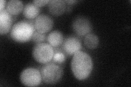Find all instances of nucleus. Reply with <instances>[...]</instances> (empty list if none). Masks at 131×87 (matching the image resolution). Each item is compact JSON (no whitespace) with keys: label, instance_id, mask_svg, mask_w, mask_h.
Returning a JSON list of instances; mask_svg holds the SVG:
<instances>
[{"label":"nucleus","instance_id":"2eb2a0df","mask_svg":"<svg viewBox=\"0 0 131 87\" xmlns=\"http://www.w3.org/2000/svg\"><path fill=\"white\" fill-rule=\"evenodd\" d=\"M52 60L56 64H62L66 60V55L62 49L55 48Z\"/></svg>","mask_w":131,"mask_h":87},{"label":"nucleus","instance_id":"39448f33","mask_svg":"<svg viewBox=\"0 0 131 87\" xmlns=\"http://www.w3.org/2000/svg\"><path fill=\"white\" fill-rule=\"evenodd\" d=\"M20 81L24 85L36 86L40 84L42 76L38 70L33 68H28L24 70L20 74Z\"/></svg>","mask_w":131,"mask_h":87},{"label":"nucleus","instance_id":"4468645a","mask_svg":"<svg viewBox=\"0 0 131 87\" xmlns=\"http://www.w3.org/2000/svg\"><path fill=\"white\" fill-rule=\"evenodd\" d=\"M84 43L85 46L89 49H95L99 44V38L97 35L93 33H89L85 35Z\"/></svg>","mask_w":131,"mask_h":87},{"label":"nucleus","instance_id":"dca6fc26","mask_svg":"<svg viewBox=\"0 0 131 87\" xmlns=\"http://www.w3.org/2000/svg\"><path fill=\"white\" fill-rule=\"evenodd\" d=\"M46 35L44 33H42L38 31H35L32 35L31 39L35 43H44V41L46 40Z\"/></svg>","mask_w":131,"mask_h":87},{"label":"nucleus","instance_id":"7ed1b4c3","mask_svg":"<svg viewBox=\"0 0 131 87\" xmlns=\"http://www.w3.org/2000/svg\"><path fill=\"white\" fill-rule=\"evenodd\" d=\"M42 80L48 84H54L59 82L63 74L62 68L54 62L44 64L40 69Z\"/></svg>","mask_w":131,"mask_h":87},{"label":"nucleus","instance_id":"9d476101","mask_svg":"<svg viewBox=\"0 0 131 87\" xmlns=\"http://www.w3.org/2000/svg\"><path fill=\"white\" fill-rule=\"evenodd\" d=\"M66 3L63 0H51L48 3L49 11L53 15H62L66 10Z\"/></svg>","mask_w":131,"mask_h":87},{"label":"nucleus","instance_id":"9b49d317","mask_svg":"<svg viewBox=\"0 0 131 87\" xmlns=\"http://www.w3.org/2000/svg\"><path fill=\"white\" fill-rule=\"evenodd\" d=\"M64 38L62 33L59 31H53L48 35L47 41L52 47L56 48L62 45Z\"/></svg>","mask_w":131,"mask_h":87},{"label":"nucleus","instance_id":"423d86ee","mask_svg":"<svg viewBox=\"0 0 131 87\" xmlns=\"http://www.w3.org/2000/svg\"><path fill=\"white\" fill-rule=\"evenodd\" d=\"M72 28L77 35L85 36L92 31V25L88 18L79 16L74 19Z\"/></svg>","mask_w":131,"mask_h":87},{"label":"nucleus","instance_id":"f3484780","mask_svg":"<svg viewBox=\"0 0 131 87\" xmlns=\"http://www.w3.org/2000/svg\"><path fill=\"white\" fill-rule=\"evenodd\" d=\"M49 1H49V0H35L32 2V3H34L37 7H40L47 5L49 3Z\"/></svg>","mask_w":131,"mask_h":87},{"label":"nucleus","instance_id":"6ab92c4d","mask_svg":"<svg viewBox=\"0 0 131 87\" xmlns=\"http://www.w3.org/2000/svg\"><path fill=\"white\" fill-rule=\"evenodd\" d=\"M77 2V1H76V0H68V1H65V2L68 3V5H73V3H75Z\"/></svg>","mask_w":131,"mask_h":87},{"label":"nucleus","instance_id":"f03ea898","mask_svg":"<svg viewBox=\"0 0 131 87\" xmlns=\"http://www.w3.org/2000/svg\"><path fill=\"white\" fill-rule=\"evenodd\" d=\"M35 31L34 21H20L12 26L10 35L13 40L19 43H25L31 39Z\"/></svg>","mask_w":131,"mask_h":87},{"label":"nucleus","instance_id":"a211bd4d","mask_svg":"<svg viewBox=\"0 0 131 87\" xmlns=\"http://www.w3.org/2000/svg\"><path fill=\"white\" fill-rule=\"evenodd\" d=\"M7 5V1L6 0H1L0 1V11L5 9V8Z\"/></svg>","mask_w":131,"mask_h":87},{"label":"nucleus","instance_id":"f257e3e1","mask_svg":"<svg viewBox=\"0 0 131 87\" xmlns=\"http://www.w3.org/2000/svg\"><path fill=\"white\" fill-rule=\"evenodd\" d=\"M71 65L74 76L80 81L88 78L93 69L91 57L88 53L81 51L74 54Z\"/></svg>","mask_w":131,"mask_h":87},{"label":"nucleus","instance_id":"0eeeda50","mask_svg":"<svg viewBox=\"0 0 131 87\" xmlns=\"http://www.w3.org/2000/svg\"><path fill=\"white\" fill-rule=\"evenodd\" d=\"M81 48V43L78 37L70 35L66 38L62 44V49L65 55L72 56L78 51L80 50Z\"/></svg>","mask_w":131,"mask_h":87},{"label":"nucleus","instance_id":"ddd939ff","mask_svg":"<svg viewBox=\"0 0 131 87\" xmlns=\"http://www.w3.org/2000/svg\"><path fill=\"white\" fill-rule=\"evenodd\" d=\"M23 9V3L20 1L10 0L7 3L6 10L11 15L19 14Z\"/></svg>","mask_w":131,"mask_h":87},{"label":"nucleus","instance_id":"6e6552de","mask_svg":"<svg viewBox=\"0 0 131 87\" xmlns=\"http://www.w3.org/2000/svg\"><path fill=\"white\" fill-rule=\"evenodd\" d=\"M34 25L37 31L45 34L51 30L54 22L49 15L40 14L34 20Z\"/></svg>","mask_w":131,"mask_h":87},{"label":"nucleus","instance_id":"1a4fd4ad","mask_svg":"<svg viewBox=\"0 0 131 87\" xmlns=\"http://www.w3.org/2000/svg\"><path fill=\"white\" fill-rule=\"evenodd\" d=\"M13 18L6 9L0 11V33L6 34L11 30Z\"/></svg>","mask_w":131,"mask_h":87},{"label":"nucleus","instance_id":"f8f14e48","mask_svg":"<svg viewBox=\"0 0 131 87\" xmlns=\"http://www.w3.org/2000/svg\"><path fill=\"white\" fill-rule=\"evenodd\" d=\"M40 12L39 7L36 6L32 2H29L25 6L23 9V15L29 20L36 18Z\"/></svg>","mask_w":131,"mask_h":87},{"label":"nucleus","instance_id":"20e7f679","mask_svg":"<svg viewBox=\"0 0 131 87\" xmlns=\"http://www.w3.org/2000/svg\"><path fill=\"white\" fill-rule=\"evenodd\" d=\"M54 53V48L50 44L46 43L36 44L32 49L33 57L40 64L50 62L52 59Z\"/></svg>","mask_w":131,"mask_h":87}]
</instances>
